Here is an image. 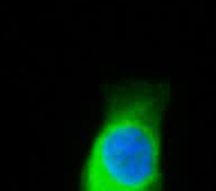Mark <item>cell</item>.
I'll list each match as a JSON object with an SVG mask.
<instances>
[{
	"instance_id": "cell-1",
	"label": "cell",
	"mask_w": 216,
	"mask_h": 191,
	"mask_svg": "<svg viewBox=\"0 0 216 191\" xmlns=\"http://www.w3.org/2000/svg\"><path fill=\"white\" fill-rule=\"evenodd\" d=\"M169 83L132 80L114 84L104 120L83 165L79 188L158 190L161 123Z\"/></svg>"
}]
</instances>
